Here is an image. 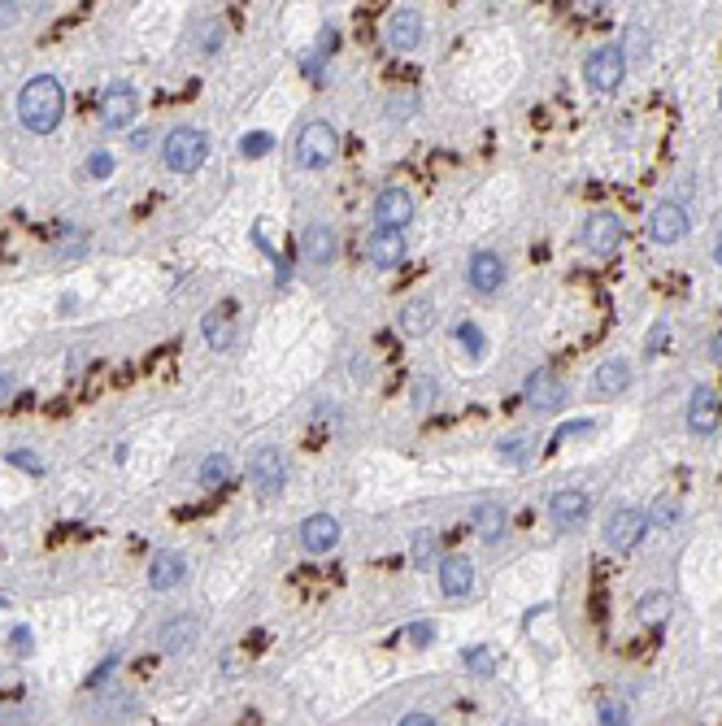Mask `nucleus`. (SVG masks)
<instances>
[{
    "instance_id": "1",
    "label": "nucleus",
    "mask_w": 722,
    "mask_h": 726,
    "mask_svg": "<svg viewBox=\"0 0 722 726\" xmlns=\"http://www.w3.org/2000/svg\"><path fill=\"white\" fill-rule=\"evenodd\" d=\"M66 118V92L53 74H35V79L18 92V122L31 135H53Z\"/></svg>"
},
{
    "instance_id": "2",
    "label": "nucleus",
    "mask_w": 722,
    "mask_h": 726,
    "mask_svg": "<svg viewBox=\"0 0 722 726\" xmlns=\"http://www.w3.org/2000/svg\"><path fill=\"white\" fill-rule=\"evenodd\" d=\"M209 157V140L201 127H174L161 144V161H166L170 174H196Z\"/></svg>"
},
{
    "instance_id": "3",
    "label": "nucleus",
    "mask_w": 722,
    "mask_h": 726,
    "mask_svg": "<svg viewBox=\"0 0 722 726\" xmlns=\"http://www.w3.org/2000/svg\"><path fill=\"white\" fill-rule=\"evenodd\" d=\"M335 153H340V135H335L331 122H322V118L305 122L301 135H296V166L301 170H322V166H331L335 161Z\"/></svg>"
},
{
    "instance_id": "4",
    "label": "nucleus",
    "mask_w": 722,
    "mask_h": 726,
    "mask_svg": "<svg viewBox=\"0 0 722 726\" xmlns=\"http://www.w3.org/2000/svg\"><path fill=\"white\" fill-rule=\"evenodd\" d=\"M622 79H627V57H622L618 44L596 48V53L583 61V83H588L592 92L609 96V92H618V87H622Z\"/></svg>"
},
{
    "instance_id": "5",
    "label": "nucleus",
    "mask_w": 722,
    "mask_h": 726,
    "mask_svg": "<svg viewBox=\"0 0 722 726\" xmlns=\"http://www.w3.org/2000/svg\"><path fill=\"white\" fill-rule=\"evenodd\" d=\"M283 483H288V457H283V448H257L248 457V487L257 496H279Z\"/></svg>"
},
{
    "instance_id": "6",
    "label": "nucleus",
    "mask_w": 722,
    "mask_h": 726,
    "mask_svg": "<svg viewBox=\"0 0 722 726\" xmlns=\"http://www.w3.org/2000/svg\"><path fill=\"white\" fill-rule=\"evenodd\" d=\"M622 240H627V231H622V218L609 214V209H596V214L583 222V248H588L592 257H614Z\"/></svg>"
},
{
    "instance_id": "7",
    "label": "nucleus",
    "mask_w": 722,
    "mask_h": 726,
    "mask_svg": "<svg viewBox=\"0 0 722 726\" xmlns=\"http://www.w3.org/2000/svg\"><path fill=\"white\" fill-rule=\"evenodd\" d=\"M644 531H649V513H640L631 505H622L605 518V544L614 548V553H631V548L644 540Z\"/></svg>"
},
{
    "instance_id": "8",
    "label": "nucleus",
    "mask_w": 722,
    "mask_h": 726,
    "mask_svg": "<svg viewBox=\"0 0 722 726\" xmlns=\"http://www.w3.org/2000/svg\"><path fill=\"white\" fill-rule=\"evenodd\" d=\"M135 114H140V96L131 83H109L101 96V127L105 131H127Z\"/></svg>"
},
{
    "instance_id": "9",
    "label": "nucleus",
    "mask_w": 722,
    "mask_h": 726,
    "mask_svg": "<svg viewBox=\"0 0 722 726\" xmlns=\"http://www.w3.org/2000/svg\"><path fill=\"white\" fill-rule=\"evenodd\" d=\"M522 400L540 413H557L566 405V383L553 370H531L527 383H522Z\"/></svg>"
},
{
    "instance_id": "10",
    "label": "nucleus",
    "mask_w": 722,
    "mask_h": 726,
    "mask_svg": "<svg viewBox=\"0 0 722 726\" xmlns=\"http://www.w3.org/2000/svg\"><path fill=\"white\" fill-rule=\"evenodd\" d=\"M688 231H692V218H688V209H683V205L666 200V205L653 209V218H649V240H653V244L670 248V244H679Z\"/></svg>"
},
{
    "instance_id": "11",
    "label": "nucleus",
    "mask_w": 722,
    "mask_h": 726,
    "mask_svg": "<svg viewBox=\"0 0 722 726\" xmlns=\"http://www.w3.org/2000/svg\"><path fill=\"white\" fill-rule=\"evenodd\" d=\"M375 222L379 227L405 231L409 222H414V196H409L405 187H383V192L375 196Z\"/></svg>"
},
{
    "instance_id": "12",
    "label": "nucleus",
    "mask_w": 722,
    "mask_h": 726,
    "mask_svg": "<svg viewBox=\"0 0 722 726\" xmlns=\"http://www.w3.org/2000/svg\"><path fill=\"white\" fill-rule=\"evenodd\" d=\"M383 40H388V48H396V53H414L422 44L418 9H396V14H388V22H383Z\"/></svg>"
},
{
    "instance_id": "13",
    "label": "nucleus",
    "mask_w": 722,
    "mask_h": 726,
    "mask_svg": "<svg viewBox=\"0 0 722 726\" xmlns=\"http://www.w3.org/2000/svg\"><path fill=\"white\" fill-rule=\"evenodd\" d=\"M335 253H340V240H335V231L327 227V222H309L305 235H301V257H305V266L322 270V266H331V261H335Z\"/></svg>"
},
{
    "instance_id": "14",
    "label": "nucleus",
    "mask_w": 722,
    "mask_h": 726,
    "mask_svg": "<svg viewBox=\"0 0 722 726\" xmlns=\"http://www.w3.org/2000/svg\"><path fill=\"white\" fill-rule=\"evenodd\" d=\"M183 579H188V561L174 553V548H157L153 561H148V587L153 592H174Z\"/></svg>"
},
{
    "instance_id": "15",
    "label": "nucleus",
    "mask_w": 722,
    "mask_h": 726,
    "mask_svg": "<svg viewBox=\"0 0 722 726\" xmlns=\"http://www.w3.org/2000/svg\"><path fill=\"white\" fill-rule=\"evenodd\" d=\"M366 257H370V266H379V270H396L405 261V231L379 227L366 240Z\"/></svg>"
},
{
    "instance_id": "16",
    "label": "nucleus",
    "mask_w": 722,
    "mask_h": 726,
    "mask_svg": "<svg viewBox=\"0 0 722 726\" xmlns=\"http://www.w3.org/2000/svg\"><path fill=\"white\" fill-rule=\"evenodd\" d=\"M466 283L475 287V292H496V287L505 283V261L496 257V253H488V248H479V253H470V261H466Z\"/></svg>"
},
{
    "instance_id": "17",
    "label": "nucleus",
    "mask_w": 722,
    "mask_h": 726,
    "mask_svg": "<svg viewBox=\"0 0 722 726\" xmlns=\"http://www.w3.org/2000/svg\"><path fill=\"white\" fill-rule=\"evenodd\" d=\"M340 544V522L331 518V513H309L301 522V548L305 553H331V548Z\"/></svg>"
},
{
    "instance_id": "18",
    "label": "nucleus",
    "mask_w": 722,
    "mask_h": 726,
    "mask_svg": "<svg viewBox=\"0 0 722 726\" xmlns=\"http://www.w3.org/2000/svg\"><path fill=\"white\" fill-rule=\"evenodd\" d=\"M588 509H592V500H588V492H579V487H562V492H553V500H549V513L562 531L583 527Z\"/></svg>"
},
{
    "instance_id": "19",
    "label": "nucleus",
    "mask_w": 722,
    "mask_h": 726,
    "mask_svg": "<svg viewBox=\"0 0 722 726\" xmlns=\"http://www.w3.org/2000/svg\"><path fill=\"white\" fill-rule=\"evenodd\" d=\"M440 592L448 600H466L475 592V561L470 557H444L440 561Z\"/></svg>"
},
{
    "instance_id": "20",
    "label": "nucleus",
    "mask_w": 722,
    "mask_h": 726,
    "mask_svg": "<svg viewBox=\"0 0 722 726\" xmlns=\"http://www.w3.org/2000/svg\"><path fill=\"white\" fill-rule=\"evenodd\" d=\"M718 413H722V405H718L714 387H696L692 405H688V431L692 435H709V431L718 427Z\"/></svg>"
},
{
    "instance_id": "21",
    "label": "nucleus",
    "mask_w": 722,
    "mask_h": 726,
    "mask_svg": "<svg viewBox=\"0 0 722 726\" xmlns=\"http://www.w3.org/2000/svg\"><path fill=\"white\" fill-rule=\"evenodd\" d=\"M631 379H636V374H631V366L622 357H609V361H601V366H596V379H592V387L601 396H622L631 387Z\"/></svg>"
},
{
    "instance_id": "22",
    "label": "nucleus",
    "mask_w": 722,
    "mask_h": 726,
    "mask_svg": "<svg viewBox=\"0 0 722 726\" xmlns=\"http://www.w3.org/2000/svg\"><path fill=\"white\" fill-rule=\"evenodd\" d=\"M475 531H479V540H488V544H496L505 535V527H509V509L501 505V500H488V505H479L475 509Z\"/></svg>"
},
{
    "instance_id": "23",
    "label": "nucleus",
    "mask_w": 722,
    "mask_h": 726,
    "mask_svg": "<svg viewBox=\"0 0 722 726\" xmlns=\"http://www.w3.org/2000/svg\"><path fill=\"white\" fill-rule=\"evenodd\" d=\"M196 635H201V622H192V618H174V622H166V627H161L157 644H161V653H183V648H192V644H196Z\"/></svg>"
},
{
    "instance_id": "24",
    "label": "nucleus",
    "mask_w": 722,
    "mask_h": 726,
    "mask_svg": "<svg viewBox=\"0 0 722 726\" xmlns=\"http://www.w3.org/2000/svg\"><path fill=\"white\" fill-rule=\"evenodd\" d=\"M431 327H435V305H431L427 296H414V300H409V305L401 309V331L418 340V335H431Z\"/></svg>"
},
{
    "instance_id": "25",
    "label": "nucleus",
    "mask_w": 722,
    "mask_h": 726,
    "mask_svg": "<svg viewBox=\"0 0 722 726\" xmlns=\"http://www.w3.org/2000/svg\"><path fill=\"white\" fill-rule=\"evenodd\" d=\"M231 474H235V466H231V457H227V453H209V457L201 461V487H209V492L227 487V483H231Z\"/></svg>"
},
{
    "instance_id": "26",
    "label": "nucleus",
    "mask_w": 722,
    "mask_h": 726,
    "mask_svg": "<svg viewBox=\"0 0 722 726\" xmlns=\"http://www.w3.org/2000/svg\"><path fill=\"white\" fill-rule=\"evenodd\" d=\"M670 609H675V600H670L666 592H653V596H644V600H640V605H636V613H640V618H644V622H649V627H662V622H666V613H670Z\"/></svg>"
},
{
    "instance_id": "27",
    "label": "nucleus",
    "mask_w": 722,
    "mask_h": 726,
    "mask_svg": "<svg viewBox=\"0 0 722 726\" xmlns=\"http://www.w3.org/2000/svg\"><path fill=\"white\" fill-rule=\"evenodd\" d=\"M618 48H622V57H627V61H644V57H649V48H653V40H649V31L631 27L627 35H622Z\"/></svg>"
},
{
    "instance_id": "28",
    "label": "nucleus",
    "mask_w": 722,
    "mask_h": 726,
    "mask_svg": "<svg viewBox=\"0 0 722 726\" xmlns=\"http://www.w3.org/2000/svg\"><path fill=\"white\" fill-rule=\"evenodd\" d=\"M388 118H396V122H405V118H414L418 114V96L414 92H396V96H388Z\"/></svg>"
},
{
    "instance_id": "29",
    "label": "nucleus",
    "mask_w": 722,
    "mask_h": 726,
    "mask_svg": "<svg viewBox=\"0 0 722 726\" xmlns=\"http://www.w3.org/2000/svg\"><path fill=\"white\" fill-rule=\"evenodd\" d=\"M683 518V509H679V500H670V496H662L653 505V513H649V522L653 527H675V522Z\"/></svg>"
},
{
    "instance_id": "30",
    "label": "nucleus",
    "mask_w": 722,
    "mask_h": 726,
    "mask_svg": "<svg viewBox=\"0 0 722 726\" xmlns=\"http://www.w3.org/2000/svg\"><path fill=\"white\" fill-rule=\"evenodd\" d=\"M435 553H440V535H435V531H418L414 535V561H418V566H427Z\"/></svg>"
},
{
    "instance_id": "31",
    "label": "nucleus",
    "mask_w": 722,
    "mask_h": 726,
    "mask_svg": "<svg viewBox=\"0 0 722 726\" xmlns=\"http://www.w3.org/2000/svg\"><path fill=\"white\" fill-rule=\"evenodd\" d=\"M231 331H235V327H231L227 318H218V314L205 318V335H209V344H214V348H227V344H231Z\"/></svg>"
},
{
    "instance_id": "32",
    "label": "nucleus",
    "mask_w": 722,
    "mask_h": 726,
    "mask_svg": "<svg viewBox=\"0 0 722 726\" xmlns=\"http://www.w3.org/2000/svg\"><path fill=\"white\" fill-rule=\"evenodd\" d=\"M270 148H275V140H270L266 131H248L244 140H240V153H244V157H266Z\"/></svg>"
},
{
    "instance_id": "33",
    "label": "nucleus",
    "mask_w": 722,
    "mask_h": 726,
    "mask_svg": "<svg viewBox=\"0 0 722 726\" xmlns=\"http://www.w3.org/2000/svg\"><path fill=\"white\" fill-rule=\"evenodd\" d=\"M457 340H462V348L470 357H483V335H479L475 322H462V327H457Z\"/></svg>"
},
{
    "instance_id": "34",
    "label": "nucleus",
    "mask_w": 722,
    "mask_h": 726,
    "mask_svg": "<svg viewBox=\"0 0 722 726\" xmlns=\"http://www.w3.org/2000/svg\"><path fill=\"white\" fill-rule=\"evenodd\" d=\"M462 661H466V670H475V674H492V653L488 648H466Z\"/></svg>"
},
{
    "instance_id": "35",
    "label": "nucleus",
    "mask_w": 722,
    "mask_h": 726,
    "mask_svg": "<svg viewBox=\"0 0 722 726\" xmlns=\"http://www.w3.org/2000/svg\"><path fill=\"white\" fill-rule=\"evenodd\" d=\"M87 174H92V179H109V174H114V157L105 153H92V161H87Z\"/></svg>"
},
{
    "instance_id": "36",
    "label": "nucleus",
    "mask_w": 722,
    "mask_h": 726,
    "mask_svg": "<svg viewBox=\"0 0 722 726\" xmlns=\"http://www.w3.org/2000/svg\"><path fill=\"white\" fill-rule=\"evenodd\" d=\"M592 431H596V422H588V418H579V422H566V427L553 435V444H562V440H575V435H592Z\"/></svg>"
},
{
    "instance_id": "37",
    "label": "nucleus",
    "mask_w": 722,
    "mask_h": 726,
    "mask_svg": "<svg viewBox=\"0 0 722 726\" xmlns=\"http://www.w3.org/2000/svg\"><path fill=\"white\" fill-rule=\"evenodd\" d=\"M596 718H601L605 726H622L627 722V709L614 705V700H601V709H596Z\"/></svg>"
},
{
    "instance_id": "38",
    "label": "nucleus",
    "mask_w": 722,
    "mask_h": 726,
    "mask_svg": "<svg viewBox=\"0 0 722 726\" xmlns=\"http://www.w3.org/2000/svg\"><path fill=\"white\" fill-rule=\"evenodd\" d=\"M9 466H18V470H27V474H44V461L35 457V453H22V448H18V453H9Z\"/></svg>"
},
{
    "instance_id": "39",
    "label": "nucleus",
    "mask_w": 722,
    "mask_h": 726,
    "mask_svg": "<svg viewBox=\"0 0 722 726\" xmlns=\"http://www.w3.org/2000/svg\"><path fill=\"white\" fill-rule=\"evenodd\" d=\"M505 461H518L522 453H527V435H509V440H501V448H496Z\"/></svg>"
},
{
    "instance_id": "40",
    "label": "nucleus",
    "mask_w": 722,
    "mask_h": 726,
    "mask_svg": "<svg viewBox=\"0 0 722 726\" xmlns=\"http://www.w3.org/2000/svg\"><path fill=\"white\" fill-rule=\"evenodd\" d=\"M666 335H670V327H666V322H657L653 335H649V348H644V353H649V357L662 353V348H666Z\"/></svg>"
},
{
    "instance_id": "41",
    "label": "nucleus",
    "mask_w": 722,
    "mask_h": 726,
    "mask_svg": "<svg viewBox=\"0 0 722 726\" xmlns=\"http://www.w3.org/2000/svg\"><path fill=\"white\" fill-rule=\"evenodd\" d=\"M409 640H414L418 648L431 644V640H435V627H431V622H414V627H409Z\"/></svg>"
},
{
    "instance_id": "42",
    "label": "nucleus",
    "mask_w": 722,
    "mask_h": 726,
    "mask_svg": "<svg viewBox=\"0 0 722 726\" xmlns=\"http://www.w3.org/2000/svg\"><path fill=\"white\" fill-rule=\"evenodd\" d=\"M427 400H435V383L422 379V383L414 387V405H427Z\"/></svg>"
},
{
    "instance_id": "43",
    "label": "nucleus",
    "mask_w": 722,
    "mask_h": 726,
    "mask_svg": "<svg viewBox=\"0 0 722 726\" xmlns=\"http://www.w3.org/2000/svg\"><path fill=\"white\" fill-rule=\"evenodd\" d=\"M401 722H405V726H431L435 718H431V713H427V709H414V713H405V718H401Z\"/></svg>"
},
{
    "instance_id": "44",
    "label": "nucleus",
    "mask_w": 722,
    "mask_h": 726,
    "mask_svg": "<svg viewBox=\"0 0 722 726\" xmlns=\"http://www.w3.org/2000/svg\"><path fill=\"white\" fill-rule=\"evenodd\" d=\"M14 18H18V5L14 0H0V27H9Z\"/></svg>"
},
{
    "instance_id": "45",
    "label": "nucleus",
    "mask_w": 722,
    "mask_h": 726,
    "mask_svg": "<svg viewBox=\"0 0 722 726\" xmlns=\"http://www.w3.org/2000/svg\"><path fill=\"white\" fill-rule=\"evenodd\" d=\"M14 644H18V653H31V631L18 627V631H14Z\"/></svg>"
},
{
    "instance_id": "46",
    "label": "nucleus",
    "mask_w": 722,
    "mask_h": 726,
    "mask_svg": "<svg viewBox=\"0 0 722 726\" xmlns=\"http://www.w3.org/2000/svg\"><path fill=\"white\" fill-rule=\"evenodd\" d=\"M9 392H14V374H9V370H0V400H5Z\"/></svg>"
},
{
    "instance_id": "47",
    "label": "nucleus",
    "mask_w": 722,
    "mask_h": 726,
    "mask_svg": "<svg viewBox=\"0 0 722 726\" xmlns=\"http://www.w3.org/2000/svg\"><path fill=\"white\" fill-rule=\"evenodd\" d=\"M709 357H714V361H722V335H718L714 344H709Z\"/></svg>"
},
{
    "instance_id": "48",
    "label": "nucleus",
    "mask_w": 722,
    "mask_h": 726,
    "mask_svg": "<svg viewBox=\"0 0 722 726\" xmlns=\"http://www.w3.org/2000/svg\"><path fill=\"white\" fill-rule=\"evenodd\" d=\"M583 5H592V9H605V5H609V0H583Z\"/></svg>"
},
{
    "instance_id": "49",
    "label": "nucleus",
    "mask_w": 722,
    "mask_h": 726,
    "mask_svg": "<svg viewBox=\"0 0 722 726\" xmlns=\"http://www.w3.org/2000/svg\"><path fill=\"white\" fill-rule=\"evenodd\" d=\"M714 257H718V266H722V235H718V244H714Z\"/></svg>"
},
{
    "instance_id": "50",
    "label": "nucleus",
    "mask_w": 722,
    "mask_h": 726,
    "mask_svg": "<svg viewBox=\"0 0 722 726\" xmlns=\"http://www.w3.org/2000/svg\"><path fill=\"white\" fill-rule=\"evenodd\" d=\"M718 109H722V92H718Z\"/></svg>"
}]
</instances>
